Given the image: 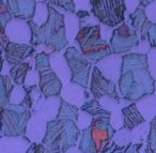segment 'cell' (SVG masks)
Wrapping results in <instances>:
<instances>
[{
  "instance_id": "3",
  "label": "cell",
  "mask_w": 156,
  "mask_h": 153,
  "mask_svg": "<svg viewBox=\"0 0 156 153\" xmlns=\"http://www.w3.org/2000/svg\"><path fill=\"white\" fill-rule=\"evenodd\" d=\"M88 31H89V28H86V29H83V31H81L79 35H78V37H77V39L79 40V41H81V40L83 39V37L85 35H87V33H88Z\"/></svg>"
},
{
  "instance_id": "2",
  "label": "cell",
  "mask_w": 156,
  "mask_h": 153,
  "mask_svg": "<svg viewBox=\"0 0 156 153\" xmlns=\"http://www.w3.org/2000/svg\"><path fill=\"white\" fill-rule=\"evenodd\" d=\"M119 35H122V37H127L128 29H127V27H126V25H123V26L119 29Z\"/></svg>"
},
{
  "instance_id": "1",
  "label": "cell",
  "mask_w": 156,
  "mask_h": 153,
  "mask_svg": "<svg viewBox=\"0 0 156 153\" xmlns=\"http://www.w3.org/2000/svg\"><path fill=\"white\" fill-rule=\"evenodd\" d=\"M91 3L93 12L100 20H107V17H111L115 24L123 17V0H91Z\"/></svg>"
}]
</instances>
